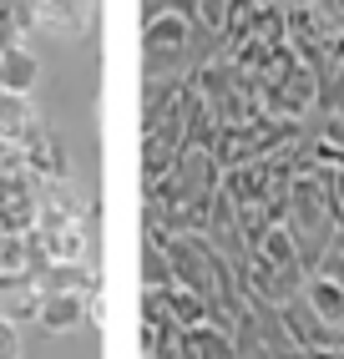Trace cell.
<instances>
[{
    "instance_id": "6",
    "label": "cell",
    "mask_w": 344,
    "mask_h": 359,
    "mask_svg": "<svg viewBox=\"0 0 344 359\" xmlns=\"http://www.w3.org/2000/svg\"><path fill=\"white\" fill-rule=\"evenodd\" d=\"M0 359H20V324L0 314Z\"/></svg>"
},
{
    "instance_id": "2",
    "label": "cell",
    "mask_w": 344,
    "mask_h": 359,
    "mask_svg": "<svg viewBox=\"0 0 344 359\" xmlns=\"http://www.w3.org/2000/svg\"><path fill=\"white\" fill-rule=\"evenodd\" d=\"M36 20L56 41H77L91 31L96 20V0H36Z\"/></svg>"
},
{
    "instance_id": "1",
    "label": "cell",
    "mask_w": 344,
    "mask_h": 359,
    "mask_svg": "<svg viewBox=\"0 0 344 359\" xmlns=\"http://www.w3.org/2000/svg\"><path fill=\"white\" fill-rule=\"evenodd\" d=\"M147 66H152V76H162V71L172 61H183L187 51V15H147Z\"/></svg>"
},
{
    "instance_id": "5",
    "label": "cell",
    "mask_w": 344,
    "mask_h": 359,
    "mask_svg": "<svg viewBox=\"0 0 344 359\" xmlns=\"http://www.w3.org/2000/svg\"><path fill=\"white\" fill-rule=\"evenodd\" d=\"M41 76V61L31 56V46H6L0 51V97H26Z\"/></svg>"
},
{
    "instance_id": "4",
    "label": "cell",
    "mask_w": 344,
    "mask_h": 359,
    "mask_svg": "<svg viewBox=\"0 0 344 359\" xmlns=\"http://www.w3.org/2000/svg\"><path fill=\"white\" fill-rule=\"evenodd\" d=\"M172 359H233V334L218 324H192L178 334V354Z\"/></svg>"
},
{
    "instance_id": "3",
    "label": "cell",
    "mask_w": 344,
    "mask_h": 359,
    "mask_svg": "<svg viewBox=\"0 0 344 359\" xmlns=\"http://www.w3.org/2000/svg\"><path fill=\"white\" fill-rule=\"evenodd\" d=\"M36 324L46 334H66V329H77L81 314H86V294H36Z\"/></svg>"
},
{
    "instance_id": "7",
    "label": "cell",
    "mask_w": 344,
    "mask_h": 359,
    "mask_svg": "<svg viewBox=\"0 0 344 359\" xmlns=\"http://www.w3.org/2000/svg\"><path fill=\"white\" fill-rule=\"evenodd\" d=\"M319 142H329V147L344 152V107H334V111L324 116V127H319Z\"/></svg>"
}]
</instances>
